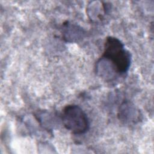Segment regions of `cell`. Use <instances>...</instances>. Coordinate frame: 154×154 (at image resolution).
Returning <instances> with one entry per match:
<instances>
[{"instance_id":"cell-1","label":"cell","mask_w":154,"mask_h":154,"mask_svg":"<svg viewBox=\"0 0 154 154\" xmlns=\"http://www.w3.org/2000/svg\"><path fill=\"white\" fill-rule=\"evenodd\" d=\"M102 57L111 62L119 75L128 72L131 63V55L119 38L112 36L106 37Z\"/></svg>"},{"instance_id":"cell-2","label":"cell","mask_w":154,"mask_h":154,"mask_svg":"<svg viewBox=\"0 0 154 154\" xmlns=\"http://www.w3.org/2000/svg\"><path fill=\"white\" fill-rule=\"evenodd\" d=\"M61 120L64 126L75 135L84 134L89 129L90 123L87 114L76 105L66 106L62 112Z\"/></svg>"},{"instance_id":"cell-3","label":"cell","mask_w":154,"mask_h":154,"mask_svg":"<svg viewBox=\"0 0 154 154\" xmlns=\"http://www.w3.org/2000/svg\"><path fill=\"white\" fill-rule=\"evenodd\" d=\"M96 72L106 81H112L119 75L111 62L102 56L96 63Z\"/></svg>"},{"instance_id":"cell-4","label":"cell","mask_w":154,"mask_h":154,"mask_svg":"<svg viewBox=\"0 0 154 154\" xmlns=\"http://www.w3.org/2000/svg\"><path fill=\"white\" fill-rule=\"evenodd\" d=\"M118 116L120 120L125 123L135 122L140 119V112L132 103L125 102L119 108Z\"/></svg>"},{"instance_id":"cell-5","label":"cell","mask_w":154,"mask_h":154,"mask_svg":"<svg viewBox=\"0 0 154 154\" xmlns=\"http://www.w3.org/2000/svg\"><path fill=\"white\" fill-rule=\"evenodd\" d=\"M62 33L64 38L69 42L78 41L82 38L84 34L82 28L69 22L63 25Z\"/></svg>"}]
</instances>
